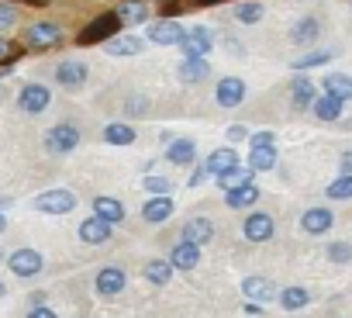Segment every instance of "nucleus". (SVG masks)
<instances>
[{
    "instance_id": "nucleus-34",
    "label": "nucleus",
    "mask_w": 352,
    "mask_h": 318,
    "mask_svg": "<svg viewBox=\"0 0 352 318\" xmlns=\"http://www.w3.org/2000/svg\"><path fill=\"white\" fill-rule=\"evenodd\" d=\"M145 280L155 284V287H166V284L173 280V263H166V259H152V263H145Z\"/></svg>"
},
{
    "instance_id": "nucleus-43",
    "label": "nucleus",
    "mask_w": 352,
    "mask_h": 318,
    "mask_svg": "<svg viewBox=\"0 0 352 318\" xmlns=\"http://www.w3.org/2000/svg\"><path fill=\"white\" fill-rule=\"evenodd\" d=\"M28 318H56V308H45V304H35L28 311Z\"/></svg>"
},
{
    "instance_id": "nucleus-14",
    "label": "nucleus",
    "mask_w": 352,
    "mask_h": 318,
    "mask_svg": "<svg viewBox=\"0 0 352 318\" xmlns=\"http://www.w3.org/2000/svg\"><path fill=\"white\" fill-rule=\"evenodd\" d=\"M331 225H335L331 208H307V211L300 215V229H304L307 235H324Z\"/></svg>"
},
{
    "instance_id": "nucleus-50",
    "label": "nucleus",
    "mask_w": 352,
    "mask_h": 318,
    "mask_svg": "<svg viewBox=\"0 0 352 318\" xmlns=\"http://www.w3.org/2000/svg\"><path fill=\"white\" fill-rule=\"evenodd\" d=\"M349 8H352V0H349Z\"/></svg>"
},
{
    "instance_id": "nucleus-21",
    "label": "nucleus",
    "mask_w": 352,
    "mask_h": 318,
    "mask_svg": "<svg viewBox=\"0 0 352 318\" xmlns=\"http://www.w3.org/2000/svg\"><path fill=\"white\" fill-rule=\"evenodd\" d=\"M104 45H107V52H111L114 59H124V56H138V52L145 49V42H142L138 35H114V39H107Z\"/></svg>"
},
{
    "instance_id": "nucleus-30",
    "label": "nucleus",
    "mask_w": 352,
    "mask_h": 318,
    "mask_svg": "<svg viewBox=\"0 0 352 318\" xmlns=\"http://www.w3.org/2000/svg\"><path fill=\"white\" fill-rule=\"evenodd\" d=\"M249 170L266 173L276 170V145H263V149H249Z\"/></svg>"
},
{
    "instance_id": "nucleus-49",
    "label": "nucleus",
    "mask_w": 352,
    "mask_h": 318,
    "mask_svg": "<svg viewBox=\"0 0 352 318\" xmlns=\"http://www.w3.org/2000/svg\"><path fill=\"white\" fill-rule=\"evenodd\" d=\"M4 294H8V287H4V284H0V297H4Z\"/></svg>"
},
{
    "instance_id": "nucleus-2",
    "label": "nucleus",
    "mask_w": 352,
    "mask_h": 318,
    "mask_svg": "<svg viewBox=\"0 0 352 318\" xmlns=\"http://www.w3.org/2000/svg\"><path fill=\"white\" fill-rule=\"evenodd\" d=\"M32 204H35V211H42V215H69V211L76 208V194L66 191V187H49V191L35 194Z\"/></svg>"
},
{
    "instance_id": "nucleus-22",
    "label": "nucleus",
    "mask_w": 352,
    "mask_h": 318,
    "mask_svg": "<svg viewBox=\"0 0 352 318\" xmlns=\"http://www.w3.org/2000/svg\"><path fill=\"white\" fill-rule=\"evenodd\" d=\"M311 111H314L318 121H338L342 111H345V100H338V97H331V94H321V97H314Z\"/></svg>"
},
{
    "instance_id": "nucleus-15",
    "label": "nucleus",
    "mask_w": 352,
    "mask_h": 318,
    "mask_svg": "<svg viewBox=\"0 0 352 318\" xmlns=\"http://www.w3.org/2000/svg\"><path fill=\"white\" fill-rule=\"evenodd\" d=\"M124 284H128V277H124V270H121V266H104V270L97 273V280H94L97 294H104V297L121 294V290H124Z\"/></svg>"
},
{
    "instance_id": "nucleus-44",
    "label": "nucleus",
    "mask_w": 352,
    "mask_h": 318,
    "mask_svg": "<svg viewBox=\"0 0 352 318\" xmlns=\"http://www.w3.org/2000/svg\"><path fill=\"white\" fill-rule=\"evenodd\" d=\"M242 138H249V128H242V125H232V128H228V142H242Z\"/></svg>"
},
{
    "instance_id": "nucleus-41",
    "label": "nucleus",
    "mask_w": 352,
    "mask_h": 318,
    "mask_svg": "<svg viewBox=\"0 0 352 318\" xmlns=\"http://www.w3.org/2000/svg\"><path fill=\"white\" fill-rule=\"evenodd\" d=\"M263 145H276V135L273 131H252L249 135V149H263Z\"/></svg>"
},
{
    "instance_id": "nucleus-38",
    "label": "nucleus",
    "mask_w": 352,
    "mask_h": 318,
    "mask_svg": "<svg viewBox=\"0 0 352 318\" xmlns=\"http://www.w3.org/2000/svg\"><path fill=\"white\" fill-rule=\"evenodd\" d=\"M14 25H18V11L8 4V0H0V35H8Z\"/></svg>"
},
{
    "instance_id": "nucleus-28",
    "label": "nucleus",
    "mask_w": 352,
    "mask_h": 318,
    "mask_svg": "<svg viewBox=\"0 0 352 318\" xmlns=\"http://www.w3.org/2000/svg\"><path fill=\"white\" fill-rule=\"evenodd\" d=\"M94 215L104 218L107 225H121L124 222V208L118 198H94Z\"/></svg>"
},
{
    "instance_id": "nucleus-23",
    "label": "nucleus",
    "mask_w": 352,
    "mask_h": 318,
    "mask_svg": "<svg viewBox=\"0 0 352 318\" xmlns=\"http://www.w3.org/2000/svg\"><path fill=\"white\" fill-rule=\"evenodd\" d=\"M169 263H173V270H194V266L201 263V246L180 242V246L169 253Z\"/></svg>"
},
{
    "instance_id": "nucleus-5",
    "label": "nucleus",
    "mask_w": 352,
    "mask_h": 318,
    "mask_svg": "<svg viewBox=\"0 0 352 318\" xmlns=\"http://www.w3.org/2000/svg\"><path fill=\"white\" fill-rule=\"evenodd\" d=\"M49 104H52V90H49L45 83H25L21 94H18V107H21V114H28V118L42 114Z\"/></svg>"
},
{
    "instance_id": "nucleus-12",
    "label": "nucleus",
    "mask_w": 352,
    "mask_h": 318,
    "mask_svg": "<svg viewBox=\"0 0 352 318\" xmlns=\"http://www.w3.org/2000/svg\"><path fill=\"white\" fill-rule=\"evenodd\" d=\"M176 76H180V83L194 87V83H201V80L211 76V63H208L204 56H184V63H180V70H176Z\"/></svg>"
},
{
    "instance_id": "nucleus-3",
    "label": "nucleus",
    "mask_w": 352,
    "mask_h": 318,
    "mask_svg": "<svg viewBox=\"0 0 352 318\" xmlns=\"http://www.w3.org/2000/svg\"><path fill=\"white\" fill-rule=\"evenodd\" d=\"M83 142V135H80V128L76 125H52L49 131H45V152H52V156H69L76 145Z\"/></svg>"
},
{
    "instance_id": "nucleus-45",
    "label": "nucleus",
    "mask_w": 352,
    "mask_h": 318,
    "mask_svg": "<svg viewBox=\"0 0 352 318\" xmlns=\"http://www.w3.org/2000/svg\"><path fill=\"white\" fill-rule=\"evenodd\" d=\"M204 177H208V170H204V167H194V173H190V187H201Z\"/></svg>"
},
{
    "instance_id": "nucleus-47",
    "label": "nucleus",
    "mask_w": 352,
    "mask_h": 318,
    "mask_svg": "<svg viewBox=\"0 0 352 318\" xmlns=\"http://www.w3.org/2000/svg\"><path fill=\"white\" fill-rule=\"evenodd\" d=\"M245 315H263V308H259V301H245Z\"/></svg>"
},
{
    "instance_id": "nucleus-36",
    "label": "nucleus",
    "mask_w": 352,
    "mask_h": 318,
    "mask_svg": "<svg viewBox=\"0 0 352 318\" xmlns=\"http://www.w3.org/2000/svg\"><path fill=\"white\" fill-rule=\"evenodd\" d=\"M331 59V52H324V49H318V52H304L300 59H294L290 66L297 70V73H307V70H314V66H324Z\"/></svg>"
},
{
    "instance_id": "nucleus-16",
    "label": "nucleus",
    "mask_w": 352,
    "mask_h": 318,
    "mask_svg": "<svg viewBox=\"0 0 352 318\" xmlns=\"http://www.w3.org/2000/svg\"><path fill=\"white\" fill-rule=\"evenodd\" d=\"M318 35H321V21L311 18V14L290 25V42H294V45H304V49H307V45L318 42Z\"/></svg>"
},
{
    "instance_id": "nucleus-25",
    "label": "nucleus",
    "mask_w": 352,
    "mask_h": 318,
    "mask_svg": "<svg viewBox=\"0 0 352 318\" xmlns=\"http://www.w3.org/2000/svg\"><path fill=\"white\" fill-rule=\"evenodd\" d=\"M211 239H214V225H211V218H190V222L184 225V242L204 246V242H211Z\"/></svg>"
},
{
    "instance_id": "nucleus-37",
    "label": "nucleus",
    "mask_w": 352,
    "mask_h": 318,
    "mask_svg": "<svg viewBox=\"0 0 352 318\" xmlns=\"http://www.w3.org/2000/svg\"><path fill=\"white\" fill-rule=\"evenodd\" d=\"M263 4H259V0H245V4H239L235 8V18L242 21V25H256V21H263Z\"/></svg>"
},
{
    "instance_id": "nucleus-40",
    "label": "nucleus",
    "mask_w": 352,
    "mask_h": 318,
    "mask_svg": "<svg viewBox=\"0 0 352 318\" xmlns=\"http://www.w3.org/2000/svg\"><path fill=\"white\" fill-rule=\"evenodd\" d=\"M328 259L331 263H352V246L349 242H331L328 246Z\"/></svg>"
},
{
    "instance_id": "nucleus-7",
    "label": "nucleus",
    "mask_w": 352,
    "mask_h": 318,
    "mask_svg": "<svg viewBox=\"0 0 352 318\" xmlns=\"http://www.w3.org/2000/svg\"><path fill=\"white\" fill-rule=\"evenodd\" d=\"M8 266H11V273L14 277H38L42 273V266H45V259H42V253L38 249H14L11 256H8Z\"/></svg>"
},
{
    "instance_id": "nucleus-17",
    "label": "nucleus",
    "mask_w": 352,
    "mask_h": 318,
    "mask_svg": "<svg viewBox=\"0 0 352 318\" xmlns=\"http://www.w3.org/2000/svg\"><path fill=\"white\" fill-rule=\"evenodd\" d=\"M173 198L169 194H155V198H148L145 204H142V218L148 222V225H159V222H166L169 215H173Z\"/></svg>"
},
{
    "instance_id": "nucleus-42",
    "label": "nucleus",
    "mask_w": 352,
    "mask_h": 318,
    "mask_svg": "<svg viewBox=\"0 0 352 318\" xmlns=\"http://www.w3.org/2000/svg\"><path fill=\"white\" fill-rule=\"evenodd\" d=\"M14 56H18V49H14V45L4 39V35H0V63H11Z\"/></svg>"
},
{
    "instance_id": "nucleus-31",
    "label": "nucleus",
    "mask_w": 352,
    "mask_h": 318,
    "mask_svg": "<svg viewBox=\"0 0 352 318\" xmlns=\"http://www.w3.org/2000/svg\"><path fill=\"white\" fill-rule=\"evenodd\" d=\"M252 177H256V170H249V167H235V170H228V173H221V177H214L218 180V187L221 191H235V187H245V184H252Z\"/></svg>"
},
{
    "instance_id": "nucleus-8",
    "label": "nucleus",
    "mask_w": 352,
    "mask_h": 318,
    "mask_svg": "<svg viewBox=\"0 0 352 318\" xmlns=\"http://www.w3.org/2000/svg\"><path fill=\"white\" fill-rule=\"evenodd\" d=\"M180 49H184V56H208L214 49V32L204 28V25H194V28L184 32Z\"/></svg>"
},
{
    "instance_id": "nucleus-32",
    "label": "nucleus",
    "mask_w": 352,
    "mask_h": 318,
    "mask_svg": "<svg viewBox=\"0 0 352 318\" xmlns=\"http://www.w3.org/2000/svg\"><path fill=\"white\" fill-rule=\"evenodd\" d=\"M311 304V290L307 287H283L280 290V308L283 311H300Z\"/></svg>"
},
{
    "instance_id": "nucleus-19",
    "label": "nucleus",
    "mask_w": 352,
    "mask_h": 318,
    "mask_svg": "<svg viewBox=\"0 0 352 318\" xmlns=\"http://www.w3.org/2000/svg\"><path fill=\"white\" fill-rule=\"evenodd\" d=\"M111 229H114V225H107L104 218L94 215V218H87V222L80 225V239H83L87 246H104V242L111 239Z\"/></svg>"
},
{
    "instance_id": "nucleus-46",
    "label": "nucleus",
    "mask_w": 352,
    "mask_h": 318,
    "mask_svg": "<svg viewBox=\"0 0 352 318\" xmlns=\"http://www.w3.org/2000/svg\"><path fill=\"white\" fill-rule=\"evenodd\" d=\"M338 167H342V173H352V149H349V152H342Z\"/></svg>"
},
{
    "instance_id": "nucleus-48",
    "label": "nucleus",
    "mask_w": 352,
    "mask_h": 318,
    "mask_svg": "<svg viewBox=\"0 0 352 318\" xmlns=\"http://www.w3.org/2000/svg\"><path fill=\"white\" fill-rule=\"evenodd\" d=\"M4 229H8V218H4V211H0V235H4Z\"/></svg>"
},
{
    "instance_id": "nucleus-9",
    "label": "nucleus",
    "mask_w": 352,
    "mask_h": 318,
    "mask_svg": "<svg viewBox=\"0 0 352 318\" xmlns=\"http://www.w3.org/2000/svg\"><path fill=\"white\" fill-rule=\"evenodd\" d=\"M87 76H90V66L83 59H63L56 66V83L66 87V90H80L87 83Z\"/></svg>"
},
{
    "instance_id": "nucleus-24",
    "label": "nucleus",
    "mask_w": 352,
    "mask_h": 318,
    "mask_svg": "<svg viewBox=\"0 0 352 318\" xmlns=\"http://www.w3.org/2000/svg\"><path fill=\"white\" fill-rule=\"evenodd\" d=\"M314 97H318V87H314L307 76H294V80H290V104H294V107H311Z\"/></svg>"
},
{
    "instance_id": "nucleus-6",
    "label": "nucleus",
    "mask_w": 352,
    "mask_h": 318,
    "mask_svg": "<svg viewBox=\"0 0 352 318\" xmlns=\"http://www.w3.org/2000/svg\"><path fill=\"white\" fill-rule=\"evenodd\" d=\"M184 25L180 21H173V18H159V21H148L145 25V39L152 42V45H180V39H184Z\"/></svg>"
},
{
    "instance_id": "nucleus-39",
    "label": "nucleus",
    "mask_w": 352,
    "mask_h": 318,
    "mask_svg": "<svg viewBox=\"0 0 352 318\" xmlns=\"http://www.w3.org/2000/svg\"><path fill=\"white\" fill-rule=\"evenodd\" d=\"M142 187H145L148 194H173V180H169V177H145Z\"/></svg>"
},
{
    "instance_id": "nucleus-13",
    "label": "nucleus",
    "mask_w": 352,
    "mask_h": 318,
    "mask_svg": "<svg viewBox=\"0 0 352 318\" xmlns=\"http://www.w3.org/2000/svg\"><path fill=\"white\" fill-rule=\"evenodd\" d=\"M235 167H239V152H235L232 145H221V149H214V152L204 159L208 177H221V173H228V170H235Z\"/></svg>"
},
{
    "instance_id": "nucleus-20",
    "label": "nucleus",
    "mask_w": 352,
    "mask_h": 318,
    "mask_svg": "<svg viewBox=\"0 0 352 318\" xmlns=\"http://www.w3.org/2000/svg\"><path fill=\"white\" fill-rule=\"evenodd\" d=\"M114 14L121 18V25H148V4H142V0H121Z\"/></svg>"
},
{
    "instance_id": "nucleus-10",
    "label": "nucleus",
    "mask_w": 352,
    "mask_h": 318,
    "mask_svg": "<svg viewBox=\"0 0 352 318\" xmlns=\"http://www.w3.org/2000/svg\"><path fill=\"white\" fill-rule=\"evenodd\" d=\"M245 94H249V87L242 76H221V83L214 87V100L221 107H239L245 100Z\"/></svg>"
},
{
    "instance_id": "nucleus-26",
    "label": "nucleus",
    "mask_w": 352,
    "mask_h": 318,
    "mask_svg": "<svg viewBox=\"0 0 352 318\" xmlns=\"http://www.w3.org/2000/svg\"><path fill=\"white\" fill-rule=\"evenodd\" d=\"M242 290H245L249 301H259V304L276 297V287H273V280H266V277H245V280H242Z\"/></svg>"
},
{
    "instance_id": "nucleus-29",
    "label": "nucleus",
    "mask_w": 352,
    "mask_h": 318,
    "mask_svg": "<svg viewBox=\"0 0 352 318\" xmlns=\"http://www.w3.org/2000/svg\"><path fill=\"white\" fill-rule=\"evenodd\" d=\"M321 87H324V94H331L338 100H352V76L349 73H328L321 80Z\"/></svg>"
},
{
    "instance_id": "nucleus-35",
    "label": "nucleus",
    "mask_w": 352,
    "mask_h": 318,
    "mask_svg": "<svg viewBox=\"0 0 352 318\" xmlns=\"http://www.w3.org/2000/svg\"><path fill=\"white\" fill-rule=\"evenodd\" d=\"M324 198H331V201H352V173L335 177V180L324 187Z\"/></svg>"
},
{
    "instance_id": "nucleus-18",
    "label": "nucleus",
    "mask_w": 352,
    "mask_h": 318,
    "mask_svg": "<svg viewBox=\"0 0 352 318\" xmlns=\"http://www.w3.org/2000/svg\"><path fill=\"white\" fill-rule=\"evenodd\" d=\"M166 159H169V163H176V167L194 163V159H197V142L194 138H173L166 145Z\"/></svg>"
},
{
    "instance_id": "nucleus-1",
    "label": "nucleus",
    "mask_w": 352,
    "mask_h": 318,
    "mask_svg": "<svg viewBox=\"0 0 352 318\" xmlns=\"http://www.w3.org/2000/svg\"><path fill=\"white\" fill-rule=\"evenodd\" d=\"M121 18L114 14V11H107V14H100V18H94L80 35H76V45H97V42H107V39H114V35H121Z\"/></svg>"
},
{
    "instance_id": "nucleus-11",
    "label": "nucleus",
    "mask_w": 352,
    "mask_h": 318,
    "mask_svg": "<svg viewBox=\"0 0 352 318\" xmlns=\"http://www.w3.org/2000/svg\"><path fill=\"white\" fill-rule=\"evenodd\" d=\"M273 232H276V225H273V218H270L266 211L249 215V218H245V225H242V235H245L249 242H270V239H273Z\"/></svg>"
},
{
    "instance_id": "nucleus-51",
    "label": "nucleus",
    "mask_w": 352,
    "mask_h": 318,
    "mask_svg": "<svg viewBox=\"0 0 352 318\" xmlns=\"http://www.w3.org/2000/svg\"><path fill=\"white\" fill-rule=\"evenodd\" d=\"M0 256H4V253H0Z\"/></svg>"
},
{
    "instance_id": "nucleus-27",
    "label": "nucleus",
    "mask_w": 352,
    "mask_h": 318,
    "mask_svg": "<svg viewBox=\"0 0 352 318\" xmlns=\"http://www.w3.org/2000/svg\"><path fill=\"white\" fill-rule=\"evenodd\" d=\"M259 201V187L256 184H245V187H235V191H225V204L232 211H242V208H252Z\"/></svg>"
},
{
    "instance_id": "nucleus-33",
    "label": "nucleus",
    "mask_w": 352,
    "mask_h": 318,
    "mask_svg": "<svg viewBox=\"0 0 352 318\" xmlns=\"http://www.w3.org/2000/svg\"><path fill=\"white\" fill-rule=\"evenodd\" d=\"M104 142H107V145H131V142H135V128L124 125V121H111V125L104 128Z\"/></svg>"
},
{
    "instance_id": "nucleus-4",
    "label": "nucleus",
    "mask_w": 352,
    "mask_h": 318,
    "mask_svg": "<svg viewBox=\"0 0 352 318\" xmlns=\"http://www.w3.org/2000/svg\"><path fill=\"white\" fill-rule=\"evenodd\" d=\"M59 42H63V28L56 21H35L25 28V49L42 52V49H56Z\"/></svg>"
}]
</instances>
